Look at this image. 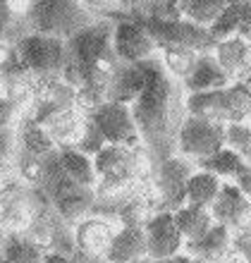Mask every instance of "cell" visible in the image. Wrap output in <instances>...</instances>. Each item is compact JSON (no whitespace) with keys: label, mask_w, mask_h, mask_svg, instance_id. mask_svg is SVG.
Returning <instances> with one entry per match:
<instances>
[{"label":"cell","mask_w":251,"mask_h":263,"mask_svg":"<svg viewBox=\"0 0 251 263\" xmlns=\"http://www.w3.org/2000/svg\"><path fill=\"white\" fill-rule=\"evenodd\" d=\"M112 50L122 65H139L151 58H158L156 41L134 20H122L112 24Z\"/></svg>","instance_id":"obj_7"},{"label":"cell","mask_w":251,"mask_h":263,"mask_svg":"<svg viewBox=\"0 0 251 263\" xmlns=\"http://www.w3.org/2000/svg\"><path fill=\"white\" fill-rule=\"evenodd\" d=\"M182 5V20L191 22L201 29H210L218 22V17L223 14L225 5L223 0H184Z\"/></svg>","instance_id":"obj_22"},{"label":"cell","mask_w":251,"mask_h":263,"mask_svg":"<svg viewBox=\"0 0 251 263\" xmlns=\"http://www.w3.org/2000/svg\"><path fill=\"white\" fill-rule=\"evenodd\" d=\"M172 215H175V222H177V228H180V232H182V237H184L187 244L199 242V239L208 235L210 230H213V225H216L210 211L196 208V206H187V203L182 208H175Z\"/></svg>","instance_id":"obj_18"},{"label":"cell","mask_w":251,"mask_h":263,"mask_svg":"<svg viewBox=\"0 0 251 263\" xmlns=\"http://www.w3.org/2000/svg\"><path fill=\"white\" fill-rule=\"evenodd\" d=\"M137 263H153L151 258H144V261H137Z\"/></svg>","instance_id":"obj_32"},{"label":"cell","mask_w":251,"mask_h":263,"mask_svg":"<svg viewBox=\"0 0 251 263\" xmlns=\"http://www.w3.org/2000/svg\"><path fill=\"white\" fill-rule=\"evenodd\" d=\"M17 156H20V139L17 127L0 129V177L7 180V175L17 170Z\"/></svg>","instance_id":"obj_24"},{"label":"cell","mask_w":251,"mask_h":263,"mask_svg":"<svg viewBox=\"0 0 251 263\" xmlns=\"http://www.w3.org/2000/svg\"><path fill=\"white\" fill-rule=\"evenodd\" d=\"M163 67L167 69V74L175 77L177 82H187L191 72H194L196 63H199V53L189 48H177V46H165L158 50Z\"/></svg>","instance_id":"obj_20"},{"label":"cell","mask_w":251,"mask_h":263,"mask_svg":"<svg viewBox=\"0 0 251 263\" xmlns=\"http://www.w3.org/2000/svg\"><path fill=\"white\" fill-rule=\"evenodd\" d=\"M237 189L246 199H251V165H246V170L237 177Z\"/></svg>","instance_id":"obj_28"},{"label":"cell","mask_w":251,"mask_h":263,"mask_svg":"<svg viewBox=\"0 0 251 263\" xmlns=\"http://www.w3.org/2000/svg\"><path fill=\"white\" fill-rule=\"evenodd\" d=\"M31 31L41 36H53L60 41H70L84 29L93 24L86 3L77 0H36L29 10Z\"/></svg>","instance_id":"obj_2"},{"label":"cell","mask_w":251,"mask_h":263,"mask_svg":"<svg viewBox=\"0 0 251 263\" xmlns=\"http://www.w3.org/2000/svg\"><path fill=\"white\" fill-rule=\"evenodd\" d=\"M220 192H223V180L220 177L206 173V170H194V175L187 182V189H184V201H187V206L210 211L213 203L218 201V196H220Z\"/></svg>","instance_id":"obj_16"},{"label":"cell","mask_w":251,"mask_h":263,"mask_svg":"<svg viewBox=\"0 0 251 263\" xmlns=\"http://www.w3.org/2000/svg\"><path fill=\"white\" fill-rule=\"evenodd\" d=\"M194 175V170L189 167L187 158H167L161 163L158 167V187H161L163 196L167 201H180V206H184L187 201H184V189H187V182L189 177Z\"/></svg>","instance_id":"obj_15"},{"label":"cell","mask_w":251,"mask_h":263,"mask_svg":"<svg viewBox=\"0 0 251 263\" xmlns=\"http://www.w3.org/2000/svg\"><path fill=\"white\" fill-rule=\"evenodd\" d=\"M153 263H191V256H187V254H177V256H172V258H165V261H153Z\"/></svg>","instance_id":"obj_30"},{"label":"cell","mask_w":251,"mask_h":263,"mask_svg":"<svg viewBox=\"0 0 251 263\" xmlns=\"http://www.w3.org/2000/svg\"><path fill=\"white\" fill-rule=\"evenodd\" d=\"M199 170H206V173L216 175V177H220V180H225V177L237 180L239 175L246 170V163H244V158L239 156V151L225 146L223 151H218L216 156L201 160V163H199Z\"/></svg>","instance_id":"obj_21"},{"label":"cell","mask_w":251,"mask_h":263,"mask_svg":"<svg viewBox=\"0 0 251 263\" xmlns=\"http://www.w3.org/2000/svg\"><path fill=\"white\" fill-rule=\"evenodd\" d=\"M227 244H230V228L216 222L208 235L201 237L199 242L187 244V249L191 251V254H199V256L206 258V261H216V258H220L225 254Z\"/></svg>","instance_id":"obj_23"},{"label":"cell","mask_w":251,"mask_h":263,"mask_svg":"<svg viewBox=\"0 0 251 263\" xmlns=\"http://www.w3.org/2000/svg\"><path fill=\"white\" fill-rule=\"evenodd\" d=\"M31 3H17V0H0V43L17 46L24 36L34 34L29 22Z\"/></svg>","instance_id":"obj_11"},{"label":"cell","mask_w":251,"mask_h":263,"mask_svg":"<svg viewBox=\"0 0 251 263\" xmlns=\"http://www.w3.org/2000/svg\"><path fill=\"white\" fill-rule=\"evenodd\" d=\"M148 258L146 232L141 225H122L105 254L108 263H137Z\"/></svg>","instance_id":"obj_9"},{"label":"cell","mask_w":251,"mask_h":263,"mask_svg":"<svg viewBox=\"0 0 251 263\" xmlns=\"http://www.w3.org/2000/svg\"><path fill=\"white\" fill-rule=\"evenodd\" d=\"M144 232H146L148 258H151V261L172 258V256H177V254H182V249L187 247L180 228H177V222H175L172 211H163V213L153 215V218L144 225Z\"/></svg>","instance_id":"obj_8"},{"label":"cell","mask_w":251,"mask_h":263,"mask_svg":"<svg viewBox=\"0 0 251 263\" xmlns=\"http://www.w3.org/2000/svg\"><path fill=\"white\" fill-rule=\"evenodd\" d=\"M246 263H251V247H249V251H246Z\"/></svg>","instance_id":"obj_31"},{"label":"cell","mask_w":251,"mask_h":263,"mask_svg":"<svg viewBox=\"0 0 251 263\" xmlns=\"http://www.w3.org/2000/svg\"><path fill=\"white\" fill-rule=\"evenodd\" d=\"M89 120L98 127L108 146H125L134 148L141 144L139 127L132 115V108L118 101H105L89 112Z\"/></svg>","instance_id":"obj_6"},{"label":"cell","mask_w":251,"mask_h":263,"mask_svg":"<svg viewBox=\"0 0 251 263\" xmlns=\"http://www.w3.org/2000/svg\"><path fill=\"white\" fill-rule=\"evenodd\" d=\"M249 41H251V39H249Z\"/></svg>","instance_id":"obj_35"},{"label":"cell","mask_w":251,"mask_h":263,"mask_svg":"<svg viewBox=\"0 0 251 263\" xmlns=\"http://www.w3.org/2000/svg\"><path fill=\"white\" fill-rule=\"evenodd\" d=\"M115 235H118V230H112L110 222L101 220V218H86L84 222L77 225V235H74V239H77V251L89 254V256L105 258Z\"/></svg>","instance_id":"obj_13"},{"label":"cell","mask_w":251,"mask_h":263,"mask_svg":"<svg viewBox=\"0 0 251 263\" xmlns=\"http://www.w3.org/2000/svg\"><path fill=\"white\" fill-rule=\"evenodd\" d=\"M132 148L125 146H105L103 151L93 156L98 180L108 184H122L132 177Z\"/></svg>","instance_id":"obj_12"},{"label":"cell","mask_w":251,"mask_h":263,"mask_svg":"<svg viewBox=\"0 0 251 263\" xmlns=\"http://www.w3.org/2000/svg\"><path fill=\"white\" fill-rule=\"evenodd\" d=\"M213 58H216L218 65L225 69V74L235 77L239 69L246 65V60H249V41H246V39H242V36L225 39V41L216 43Z\"/></svg>","instance_id":"obj_19"},{"label":"cell","mask_w":251,"mask_h":263,"mask_svg":"<svg viewBox=\"0 0 251 263\" xmlns=\"http://www.w3.org/2000/svg\"><path fill=\"white\" fill-rule=\"evenodd\" d=\"M20 63L41 82L63 79L65 60H67V41L53 39V36L29 34L17 46Z\"/></svg>","instance_id":"obj_3"},{"label":"cell","mask_w":251,"mask_h":263,"mask_svg":"<svg viewBox=\"0 0 251 263\" xmlns=\"http://www.w3.org/2000/svg\"><path fill=\"white\" fill-rule=\"evenodd\" d=\"M105 139H103V134L98 132V127L91 122L89 118H86V122H84V132H82V137H79V141H77V151H82V153H86V156H98V153L105 148Z\"/></svg>","instance_id":"obj_25"},{"label":"cell","mask_w":251,"mask_h":263,"mask_svg":"<svg viewBox=\"0 0 251 263\" xmlns=\"http://www.w3.org/2000/svg\"><path fill=\"white\" fill-rule=\"evenodd\" d=\"M43 263H72V258L67 254H60V251H48L43 256Z\"/></svg>","instance_id":"obj_29"},{"label":"cell","mask_w":251,"mask_h":263,"mask_svg":"<svg viewBox=\"0 0 251 263\" xmlns=\"http://www.w3.org/2000/svg\"><path fill=\"white\" fill-rule=\"evenodd\" d=\"M0 89H3V72H0Z\"/></svg>","instance_id":"obj_33"},{"label":"cell","mask_w":251,"mask_h":263,"mask_svg":"<svg viewBox=\"0 0 251 263\" xmlns=\"http://www.w3.org/2000/svg\"><path fill=\"white\" fill-rule=\"evenodd\" d=\"M57 158H60V165H63L65 175H67L74 184H79V187H84V189H91L98 182L93 158L86 156V153H82V151H77L74 146L60 148Z\"/></svg>","instance_id":"obj_17"},{"label":"cell","mask_w":251,"mask_h":263,"mask_svg":"<svg viewBox=\"0 0 251 263\" xmlns=\"http://www.w3.org/2000/svg\"><path fill=\"white\" fill-rule=\"evenodd\" d=\"M141 27L148 31V36L156 41L158 50L165 46H177V48L196 50L199 55L213 53L216 41L210 39L208 29H201L187 20H153V17H134Z\"/></svg>","instance_id":"obj_4"},{"label":"cell","mask_w":251,"mask_h":263,"mask_svg":"<svg viewBox=\"0 0 251 263\" xmlns=\"http://www.w3.org/2000/svg\"><path fill=\"white\" fill-rule=\"evenodd\" d=\"M239 20V36L249 41L251 39V0H235Z\"/></svg>","instance_id":"obj_26"},{"label":"cell","mask_w":251,"mask_h":263,"mask_svg":"<svg viewBox=\"0 0 251 263\" xmlns=\"http://www.w3.org/2000/svg\"><path fill=\"white\" fill-rule=\"evenodd\" d=\"M3 182H5V180H3V177H0V187H3Z\"/></svg>","instance_id":"obj_34"},{"label":"cell","mask_w":251,"mask_h":263,"mask_svg":"<svg viewBox=\"0 0 251 263\" xmlns=\"http://www.w3.org/2000/svg\"><path fill=\"white\" fill-rule=\"evenodd\" d=\"M227 146V127L220 122H210V120L191 118L187 115L182 122L180 137H177V153L182 158H194L206 160L223 151Z\"/></svg>","instance_id":"obj_5"},{"label":"cell","mask_w":251,"mask_h":263,"mask_svg":"<svg viewBox=\"0 0 251 263\" xmlns=\"http://www.w3.org/2000/svg\"><path fill=\"white\" fill-rule=\"evenodd\" d=\"M141 69V89L129 108L139 127L141 144L146 146L151 158L163 163L177 153V137H180L182 122L187 115H182V108L187 105L182 101V86L175 77L167 74L163 67L161 55L151 58L146 63H139Z\"/></svg>","instance_id":"obj_1"},{"label":"cell","mask_w":251,"mask_h":263,"mask_svg":"<svg viewBox=\"0 0 251 263\" xmlns=\"http://www.w3.org/2000/svg\"><path fill=\"white\" fill-rule=\"evenodd\" d=\"M227 86H232V77L225 74V69L218 65L213 53L199 55V63H196L191 77L182 84V89L187 91V96L208 93V91H223V89H227Z\"/></svg>","instance_id":"obj_10"},{"label":"cell","mask_w":251,"mask_h":263,"mask_svg":"<svg viewBox=\"0 0 251 263\" xmlns=\"http://www.w3.org/2000/svg\"><path fill=\"white\" fill-rule=\"evenodd\" d=\"M210 215L213 220L225 225V228H232V225H242V222L249 220L251 215V203L237 187H230V184H223V192L218 196V201L210 208Z\"/></svg>","instance_id":"obj_14"},{"label":"cell","mask_w":251,"mask_h":263,"mask_svg":"<svg viewBox=\"0 0 251 263\" xmlns=\"http://www.w3.org/2000/svg\"><path fill=\"white\" fill-rule=\"evenodd\" d=\"M20 115V105L12 103L10 98H5L0 93V129H10L14 127V120Z\"/></svg>","instance_id":"obj_27"}]
</instances>
